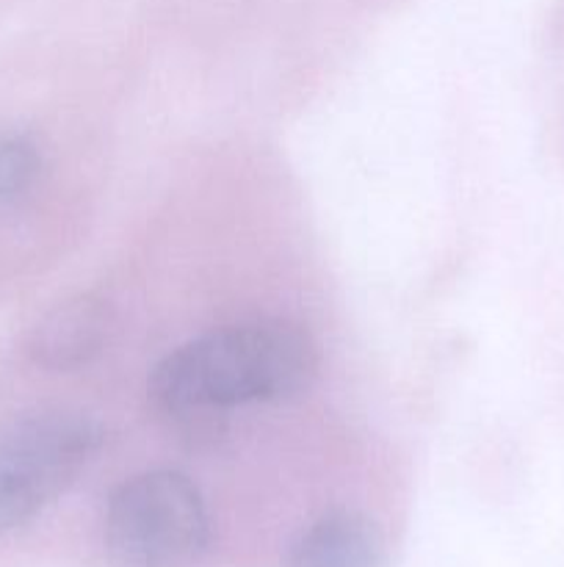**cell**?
Masks as SVG:
<instances>
[{"instance_id": "cell-1", "label": "cell", "mask_w": 564, "mask_h": 567, "mask_svg": "<svg viewBox=\"0 0 564 567\" xmlns=\"http://www.w3.org/2000/svg\"><path fill=\"white\" fill-rule=\"evenodd\" d=\"M318 374V347L304 327L254 319L182 343L149 374L153 408L180 430L213 432L247 404L288 402Z\"/></svg>"}, {"instance_id": "cell-6", "label": "cell", "mask_w": 564, "mask_h": 567, "mask_svg": "<svg viewBox=\"0 0 564 567\" xmlns=\"http://www.w3.org/2000/svg\"><path fill=\"white\" fill-rule=\"evenodd\" d=\"M42 153L22 133H0V210L20 203L39 181Z\"/></svg>"}, {"instance_id": "cell-4", "label": "cell", "mask_w": 564, "mask_h": 567, "mask_svg": "<svg viewBox=\"0 0 564 567\" xmlns=\"http://www.w3.org/2000/svg\"><path fill=\"white\" fill-rule=\"evenodd\" d=\"M111 327H114V313L108 302L92 293L66 299L33 327L28 338V352L42 369H81L103 352Z\"/></svg>"}, {"instance_id": "cell-5", "label": "cell", "mask_w": 564, "mask_h": 567, "mask_svg": "<svg viewBox=\"0 0 564 567\" xmlns=\"http://www.w3.org/2000/svg\"><path fill=\"white\" fill-rule=\"evenodd\" d=\"M387 546L379 526L354 509H332L304 526L291 543L285 567H385Z\"/></svg>"}, {"instance_id": "cell-2", "label": "cell", "mask_w": 564, "mask_h": 567, "mask_svg": "<svg viewBox=\"0 0 564 567\" xmlns=\"http://www.w3.org/2000/svg\"><path fill=\"white\" fill-rule=\"evenodd\" d=\"M111 567H194L208 551L202 493L177 471H147L122 482L103 524Z\"/></svg>"}, {"instance_id": "cell-3", "label": "cell", "mask_w": 564, "mask_h": 567, "mask_svg": "<svg viewBox=\"0 0 564 567\" xmlns=\"http://www.w3.org/2000/svg\"><path fill=\"white\" fill-rule=\"evenodd\" d=\"M105 432L81 413L25 415L0 437V535L36 518L83 474Z\"/></svg>"}]
</instances>
